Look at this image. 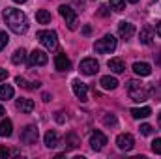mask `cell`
<instances>
[{
  "label": "cell",
  "instance_id": "6da1fadb",
  "mask_svg": "<svg viewBox=\"0 0 161 159\" xmlns=\"http://www.w3.org/2000/svg\"><path fill=\"white\" fill-rule=\"evenodd\" d=\"M4 21H6V25L9 26V30L15 32V34H19V36L28 30V19H26V15H25L21 9H17V8H6V9H4Z\"/></svg>",
  "mask_w": 161,
  "mask_h": 159
},
{
  "label": "cell",
  "instance_id": "7a4b0ae2",
  "mask_svg": "<svg viewBox=\"0 0 161 159\" xmlns=\"http://www.w3.org/2000/svg\"><path fill=\"white\" fill-rule=\"evenodd\" d=\"M127 96H129L133 101L141 103V101H146V99H148V90H146V86H144L142 82H139V80H129V82H127Z\"/></svg>",
  "mask_w": 161,
  "mask_h": 159
},
{
  "label": "cell",
  "instance_id": "3957f363",
  "mask_svg": "<svg viewBox=\"0 0 161 159\" xmlns=\"http://www.w3.org/2000/svg\"><path fill=\"white\" fill-rule=\"evenodd\" d=\"M94 49L99 54H109V52H113L116 49V38L113 34H107V36H103L101 40H97L94 43Z\"/></svg>",
  "mask_w": 161,
  "mask_h": 159
},
{
  "label": "cell",
  "instance_id": "277c9868",
  "mask_svg": "<svg viewBox=\"0 0 161 159\" xmlns=\"http://www.w3.org/2000/svg\"><path fill=\"white\" fill-rule=\"evenodd\" d=\"M36 38L40 40V43L47 49V51H53V49H56V45H58V36H56L54 30H40V32L36 34Z\"/></svg>",
  "mask_w": 161,
  "mask_h": 159
},
{
  "label": "cell",
  "instance_id": "5b68a950",
  "mask_svg": "<svg viewBox=\"0 0 161 159\" xmlns=\"http://www.w3.org/2000/svg\"><path fill=\"white\" fill-rule=\"evenodd\" d=\"M58 11H60L62 19L66 21L68 28H69V30H75V26H77V13H75V9H73L71 6H66V4H62V6L58 8Z\"/></svg>",
  "mask_w": 161,
  "mask_h": 159
},
{
  "label": "cell",
  "instance_id": "8992f818",
  "mask_svg": "<svg viewBox=\"0 0 161 159\" xmlns=\"http://www.w3.org/2000/svg\"><path fill=\"white\" fill-rule=\"evenodd\" d=\"M38 137H40V131L36 125H26L21 133V142L25 144H36L38 142Z\"/></svg>",
  "mask_w": 161,
  "mask_h": 159
},
{
  "label": "cell",
  "instance_id": "52a82bcc",
  "mask_svg": "<svg viewBox=\"0 0 161 159\" xmlns=\"http://www.w3.org/2000/svg\"><path fill=\"white\" fill-rule=\"evenodd\" d=\"M79 69H80V73H84V75H96L99 71V64H97L96 58H84V60H80Z\"/></svg>",
  "mask_w": 161,
  "mask_h": 159
},
{
  "label": "cell",
  "instance_id": "ba28073f",
  "mask_svg": "<svg viewBox=\"0 0 161 159\" xmlns=\"http://www.w3.org/2000/svg\"><path fill=\"white\" fill-rule=\"evenodd\" d=\"M116 146L124 150V152H129L133 146H135V139H133V135L131 133H122L116 137Z\"/></svg>",
  "mask_w": 161,
  "mask_h": 159
},
{
  "label": "cell",
  "instance_id": "9c48e42d",
  "mask_svg": "<svg viewBox=\"0 0 161 159\" xmlns=\"http://www.w3.org/2000/svg\"><path fill=\"white\" fill-rule=\"evenodd\" d=\"M105 144H107V137H105L101 131H94V133L90 135V146H92V150L99 152V150L105 148Z\"/></svg>",
  "mask_w": 161,
  "mask_h": 159
},
{
  "label": "cell",
  "instance_id": "30bf717a",
  "mask_svg": "<svg viewBox=\"0 0 161 159\" xmlns=\"http://www.w3.org/2000/svg\"><path fill=\"white\" fill-rule=\"evenodd\" d=\"M71 88H73V94L79 97L80 101H88V86H86L82 80L75 79L71 82Z\"/></svg>",
  "mask_w": 161,
  "mask_h": 159
},
{
  "label": "cell",
  "instance_id": "8fae6325",
  "mask_svg": "<svg viewBox=\"0 0 161 159\" xmlns=\"http://www.w3.org/2000/svg\"><path fill=\"white\" fill-rule=\"evenodd\" d=\"M54 68L58 71H69L71 69V62H69V58L64 52H58L56 58H54Z\"/></svg>",
  "mask_w": 161,
  "mask_h": 159
},
{
  "label": "cell",
  "instance_id": "7c38bea8",
  "mask_svg": "<svg viewBox=\"0 0 161 159\" xmlns=\"http://www.w3.org/2000/svg\"><path fill=\"white\" fill-rule=\"evenodd\" d=\"M118 34H120L122 40H129L135 34V25H131L129 21H122L118 25Z\"/></svg>",
  "mask_w": 161,
  "mask_h": 159
},
{
  "label": "cell",
  "instance_id": "4fadbf2b",
  "mask_svg": "<svg viewBox=\"0 0 161 159\" xmlns=\"http://www.w3.org/2000/svg\"><path fill=\"white\" fill-rule=\"evenodd\" d=\"M47 62H49V56H47L43 51L34 49V51L30 52V66H45Z\"/></svg>",
  "mask_w": 161,
  "mask_h": 159
},
{
  "label": "cell",
  "instance_id": "5bb4252c",
  "mask_svg": "<svg viewBox=\"0 0 161 159\" xmlns=\"http://www.w3.org/2000/svg\"><path fill=\"white\" fill-rule=\"evenodd\" d=\"M15 107H17V111H21V112H32L34 111V101L32 99H28V97H19L17 101H15Z\"/></svg>",
  "mask_w": 161,
  "mask_h": 159
},
{
  "label": "cell",
  "instance_id": "9a60e30c",
  "mask_svg": "<svg viewBox=\"0 0 161 159\" xmlns=\"http://www.w3.org/2000/svg\"><path fill=\"white\" fill-rule=\"evenodd\" d=\"M152 40H154V28H152L150 25L142 26V28H141V34H139V41H141L142 45H150Z\"/></svg>",
  "mask_w": 161,
  "mask_h": 159
},
{
  "label": "cell",
  "instance_id": "2e32d148",
  "mask_svg": "<svg viewBox=\"0 0 161 159\" xmlns=\"http://www.w3.org/2000/svg\"><path fill=\"white\" fill-rule=\"evenodd\" d=\"M133 71L135 75H141V77H148L152 73V66L148 62H135L133 64Z\"/></svg>",
  "mask_w": 161,
  "mask_h": 159
},
{
  "label": "cell",
  "instance_id": "e0dca14e",
  "mask_svg": "<svg viewBox=\"0 0 161 159\" xmlns=\"http://www.w3.org/2000/svg\"><path fill=\"white\" fill-rule=\"evenodd\" d=\"M43 142H45L47 148H56L58 146V133L54 129H49L45 133V137H43Z\"/></svg>",
  "mask_w": 161,
  "mask_h": 159
},
{
  "label": "cell",
  "instance_id": "ac0fdd59",
  "mask_svg": "<svg viewBox=\"0 0 161 159\" xmlns=\"http://www.w3.org/2000/svg\"><path fill=\"white\" fill-rule=\"evenodd\" d=\"M107 66H109V69L114 71V73H124V69H125V64H124L122 58H111V60L107 62Z\"/></svg>",
  "mask_w": 161,
  "mask_h": 159
},
{
  "label": "cell",
  "instance_id": "d6986e66",
  "mask_svg": "<svg viewBox=\"0 0 161 159\" xmlns=\"http://www.w3.org/2000/svg\"><path fill=\"white\" fill-rule=\"evenodd\" d=\"M150 114H152V109H150V107H137V109H131V116L135 120L148 118Z\"/></svg>",
  "mask_w": 161,
  "mask_h": 159
},
{
  "label": "cell",
  "instance_id": "ffe728a7",
  "mask_svg": "<svg viewBox=\"0 0 161 159\" xmlns=\"http://www.w3.org/2000/svg\"><path fill=\"white\" fill-rule=\"evenodd\" d=\"M99 84H101V88H103V90H114V88L118 86V80H116V77L105 75V77H101Z\"/></svg>",
  "mask_w": 161,
  "mask_h": 159
},
{
  "label": "cell",
  "instance_id": "44dd1931",
  "mask_svg": "<svg viewBox=\"0 0 161 159\" xmlns=\"http://www.w3.org/2000/svg\"><path fill=\"white\" fill-rule=\"evenodd\" d=\"M11 133H13V123H11V120H2L0 122V137H11Z\"/></svg>",
  "mask_w": 161,
  "mask_h": 159
},
{
  "label": "cell",
  "instance_id": "7402d4cb",
  "mask_svg": "<svg viewBox=\"0 0 161 159\" xmlns=\"http://www.w3.org/2000/svg\"><path fill=\"white\" fill-rule=\"evenodd\" d=\"M79 144L80 140L75 133H68L66 135V150H75V148H79Z\"/></svg>",
  "mask_w": 161,
  "mask_h": 159
},
{
  "label": "cell",
  "instance_id": "603a6c76",
  "mask_svg": "<svg viewBox=\"0 0 161 159\" xmlns=\"http://www.w3.org/2000/svg\"><path fill=\"white\" fill-rule=\"evenodd\" d=\"M36 21H38L40 25L51 23V13H49L47 9H38V11H36Z\"/></svg>",
  "mask_w": 161,
  "mask_h": 159
},
{
  "label": "cell",
  "instance_id": "cb8c5ba5",
  "mask_svg": "<svg viewBox=\"0 0 161 159\" xmlns=\"http://www.w3.org/2000/svg\"><path fill=\"white\" fill-rule=\"evenodd\" d=\"M25 60H26V52H25V49H17V51L13 52V56H11V62L17 64V66L23 64Z\"/></svg>",
  "mask_w": 161,
  "mask_h": 159
},
{
  "label": "cell",
  "instance_id": "d4e9b609",
  "mask_svg": "<svg viewBox=\"0 0 161 159\" xmlns=\"http://www.w3.org/2000/svg\"><path fill=\"white\" fill-rule=\"evenodd\" d=\"M13 97V88L9 84H0V99H11Z\"/></svg>",
  "mask_w": 161,
  "mask_h": 159
},
{
  "label": "cell",
  "instance_id": "484cf974",
  "mask_svg": "<svg viewBox=\"0 0 161 159\" xmlns=\"http://www.w3.org/2000/svg\"><path fill=\"white\" fill-rule=\"evenodd\" d=\"M15 82H17L21 88H26V90H34V88H38V86H40V82H28V80L23 79V77H17Z\"/></svg>",
  "mask_w": 161,
  "mask_h": 159
},
{
  "label": "cell",
  "instance_id": "4316f807",
  "mask_svg": "<svg viewBox=\"0 0 161 159\" xmlns=\"http://www.w3.org/2000/svg\"><path fill=\"white\" fill-rule=\"evenodd\" d=\"M111 2V9H114V11H124V8H125V0H109Z\"/></svg>",
  "mask_w": 161,
  "mask_h": 159
},
{
  "label": "cell",
  "instance_id": "83f0119b",
  "mask_svg": "<svg viewBox=\"0 0 161 159\" xmlns=\"http://www.w3.org/2000/svg\"><path fill=\"white\" fill-rule=\"evenodd\" d=\"M103 123H105V125L114 127V125L118 123V120H116V116H114V114H105V116H103Z\"/></svg>",
  "mask_w": 161,
  "mask_h": 159
},
{
  "label": "cell",
  "instance_id": "f1b7e54d",
  "mask_svg": "<svg viewBox=\"0 0 161 159\" xmlns=\"http://www.w3.org/2000/svg\"><path fill=\"white\" fill-rule=\"evenodd\" d=\"M8 41H9V36H8L6 32H0V51H4V49H6Z\"/></svg>",
  "mask_w": 161,
  "mask_h": 159
},
{
  "label": "cell",
  "instance_id": "f546056e",
  "mask_svg": "<svg viewBox=\"0 0 161 159\" xmlns=\"http://www.w3.org/2000/svg\"><path fill=\"white\" fill-rule=\"evenodd\" d=\"M139 131H141L142 135H150V133H152V125H150V123H142V125L139 127Z\"/></svg>",
  "mask_w": 161,
  "mask_h": 159
},
{
  "label": "cell",
  "instance_id": "4dcf8cb0",
  "mask_svg": "<svg viewBox=\"0 0 161 159\" xmlns=\"http://www.w3.org/2000/svg\"><path fill=\"white\" fill-rule=\"evenodd\" d=\"M152 150H154V154H161V139H156L152 142Z\"/></svg>",
  "mask_w": 161,
  "mask_h": 159
},
{
  "label": "cell",
  "instance_id": "1f68e13d",
  "mask_svg": "<svg viewBox=\"0 0 161 159\" xmlns=\"http://www.w3.org/2000/svg\"><path fill=\"white\" fill-rule=\"evenodd\" d=\"M54 118H56V122H58V123H64V122H66V116H64V112H62V111H58Z\"/></svg>",
  "mask_w": 161,
  "mask_h": 159
},
{
  "label": "cell",
  "instance_id": "d6a6232c",
  "mask_svg": "<svg viewBox=\"0 0 161 159\" xmlns=\"http://www.w3.org/2000/svg\"><path fill=\"white\" fill-rule=\"evenodd\" d=\"M8 156H9V150L4 148V146H0V159H6Z\"/></svg>",
  "mask_w": 161,
  "mask_h": 159
},
{
  "label": "cell",
  "instance_id": "836d02e7",
  "mask_svg": "<svg viewBox=\"0 0 161 159\" xmlns=\"http://www.w3.org/2000/svg\"><path fill=\"white\" fill-rule=\"evenodd\" d=\"M8 75H9V73H8V69H2V68H0V82L8 79Z\"/></svg>",
  "mask_w": 161,
  "mask_h": 159
},
{
  "label": "cell",
  "instance_id": "e575fe53",
  "mask_svg": "<svg viewBox=\"0 0 161 159\" xmlns=\"http://www.w3.org/2000/svg\"><path fill=\"white\" fill-rule=\"evenodd\" d=\"M99 15H101V17H107V15H109V11H107V8H105V6H101V8H99Z\"/></svg>",
  "mask_w": 161,
  "mask_h": 159
},
{
  "label": "cell",
  "instance_id": "d590c367",
  "mask_svg": "<svg viewBox=\"0 0 161 159\" xmlns=\"http://www.w3.org/2000/svg\"><path fill=\"white\" fill-rule=\"evenodd\" d=\"M82 34H84V36H90V34H92V28H90V26L86 25V26L82 28Z\"/></svg>",
  "mask_w": 161,
  "mask_h": 159
},
{
  "label": "cell",
  "instance_id": "8d00e7d4",
  "mask_svg": "<svg viewBox=\"0 0 161 159\" xmlns=\"http://www.w3.org/2000/svg\"><path fill=\"white\" fill-rule=\"evenodd\" d=\"M156 32H158V36L161 38V21L158 23V25H156Z\"/></svg>",
  "mask_w": 161,
  "mask_h": 159
},
{
  "label": "cell",
  "instance_id": "74e56055",
  "mask_svg": "<svg viewBox=\"0 0 161 159\" xmlns=\"http://www.w3.org/2000/svg\"><path fill=\"white\" fill-rule=\"evenodd\" d=\"M43 101H51V96L49 94H43Z\"/></svg>",
  "mask_w": 161,
  "mask_h": 159
},
{
  "label": "cell",
  "instance_id": "f35d334b",
  "mask_svg": "<svg viewBox=\"0 0 161 159\" xmlns=\"http://www.w3.org/2000/svg\"><path fill=\"white\" fill-rule=\"evenodd\" d=\"M4 114H6V109H4V107H2V105H0V118H2V116H4Z\"/></svg>",
  "mask_w": 161,
  "mask_h": 159
},
{
  "label": "cell",
  "instance_id": "ab89813d",
  "mask_svg": "<svg viewBox=\"0 0 161 159\" xmlns=\"http://www.w3.org/2000/svg\"><path fill=\"white\" fill-rule=\"evenodd\" d=\"M15 4H25V2H28V0H13Z\"/></svg>",
  "mask_w": 161,
  "mask_h": 159
},
{
  "label": "cell",
  "instance_id": "60d3db41",
  "mask_svg": "<svg viewBox=\"0 0 161 159\" xmlns=\"http://www.w3.org/2000/svg\"><path fill=\"white\" fill-rule=\"evenodd\" d=\"M158 123H159V127H161V112L158 114Z\"/></svg>",
  "mask_w": 161,
  "mask_h": 159
},
{
  "label": "cell",
  "instance_id": "b9f144b4",
  "mask_svg": "<svg viewBox=\"0 0 161 159\" xmlns=\"http://www.w3.org/2000/svg\"><path fill=\"white\" fill-rule=\"evenodd\" d=\"M127 2H129V4H137L139 0H127Z\"/></svg>",
  "mask_w": 161,
  "mask_h": 159
},
{
  "label": "cell",
  "instance_id": "7bdbcfd3",
  "mask_svg": "<svg viewBox=\"0 0 161 159\" xmlns=\"http://www.w3.org/2000/svg\"><path fill=\"white\" fill-rule=\"evenodd\" d=\"M159 64H161V56H159Z\"/></svg>",
  "mask_w": 161,
  "mask_h": 159
}]
</instances>
